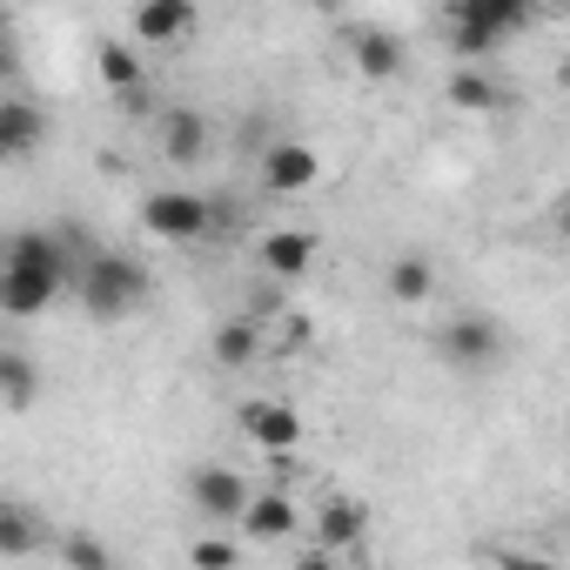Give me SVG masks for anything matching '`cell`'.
I'll return each mask as SVG.
<instances>
[{"label": "cell", "mask_w": 570, "mask_h": 570, "mask_svg": "<svg viewBox=\"0 0 570 570\" xmlns=\"http://www.w3.org/2000/svg\"><path fill=\"white\" fill-rule=\"evenodd\" d=\"M436 350H443V363H456V370H490L497 356H503V330H497V316H476V309H463V316H450L443 330H436Z\"/></svg>", "instance_id": "5b68a950"}, {"label": "cell", "mask_w": 570, "mask_h": 570, "mask_svg": "<svg viewBox=\"0 0 570 570\" xmlns=\"http://www.w3.org/2000/svg\"><path fill=\"white\" fill-rule=\"evenodd\" d=\"M530 28V8L523 0H450L443 8V35H450V48L463 55V68H476L483 55H497L510 35H523Z\"/></svg>", "instance_id": "7a4b0ae2"}, {"label": "cell", "mask_w": 570, "mask_h": 570, "mask_svg": "<svg viewBox=\"0 0 570 570\" xmlns=\"http://www.w3.org/2000/svg\"><path fill=\"white\" fill-rule=\"evenodd\" d=\"M188 503H195L208 523H242L248 503H255V490H248L242 470H228V463H202V470H188Z\"/></svg>", "instance_id": "8992f818"}, {"label": "cell", "mask_w": 570, "mask_h": 570, "mask_svg": "<svg viewBox=\"0 0 570 570\" xmlns=\"http://www.w3.org/2000/svg\"><path fill=\"white\" fill-rule=\"evenodd\" d=\"M155 148H161V161L188 168V161L208 155V121H202L195 108H161V121H155Z\"/></svg>", "instance_id": "8fae6325"}, {"label": "cell", "mask_w": 570, "mask_h": 570, "mask_svg": "<svg viewBox=\"0 0 570 570\" xmlns=\"http://www.w3.org/2000/svg\"><path fill=\"white\" fill-rule=\"evenodd\" d=\"M208 356H215V370H248V363L262 356V323H255V316H228V323H215Z\"/></svg>", "instance_id": "2e32d148"}, {"label": "cell", "mask_w": 570, "mask_h": 570, "mask_svg": "<svg viewBox=\"0 0 570 570\" xmlns=\"http://www.w3.org/2000/svg\"><path fill=\"white\" fill-rule=\"evenodd\" d=\"M450 101H456L463 115H490V108H503V88H497L483 68H456V75H450Z\"/></svg>", "instance_id": "d6986e66"}, {"label": "cell", "mask_w": 570, "mask_h": 570, "mask_svg": "<svg viewBox=\"0 0 570 570\" xmlns=\"http://www.w3.org/2000/svg\"><path fill=\"white\" fill-rule=\"evenodd\" d=\"M0 390H8V410H28V403H35V363H28L21 350L0 356Z\"/></svg>", "instance_id": "44dd1931"}, {"label": "cell", "mask_w": 570, "mask_h": 570, "mask_svg": "<svg viewBox=\"0 0 570 570\" xmlns=\"http://www.w3.org/2000/svg\"><path fill=\"white\" fill-rule=\"evenodd\" d=\"M296 570H343V563H336L330 550H303V557H296Z\"/></svg>", "instance_id": "d4e9b609"}, {"label": "cell", "mask_w": 570, "mask_h": 570, "mask_svg": "<svg viewBox=\"0 0 570 570\" xmlns=\"http://www.w3.org/2000/svg\"><path fill=\"white\" fill-rule=\"evenodd\" d=\"M316 255H323V242H316L309 228H268V235L255 242V262H262L268 282H303V275L316 268Z\"/></svg>", "instance_id": "ba28073f"}, {"label": "cell", "mask_w": 570, "mask_h": 570, "mask_svg": "<svg viewBox=\"0 0 570 570\" xmlns=\"http://www.w3.org/2000/svg\"><path fill=\"white\" fill-rule=\"evenodd\" d=\"M383 282H390V296H396L403 309H416V303H430V296H436V268H430L423 255H396Z\"/></svg>", "instance_id": "ac0fdd59"}, {"label": "cell", "mask_w": 570, "mask_h": 570, "mask_svg": "<svg viewBox=\"0 0 570 570\" xmlns=\"http://www.w3.org/2000/svg\"><path fill=\"white\" fill-rule=\"evenodd\" d=\"M242 430L262 450H296L303 443V416L289 403H242Z\"/></svg>", "instance_id": "4fadbf2b"}, {"label": "cell", "mask_w": 570, "mask_h": 570, "mask_svg": "<svg viewBox=\"0 0 570 570\" xmlns=\"http://www.w3.org/2000/svg\"><path fill=\"white\" fill-rule=\"evenodd\" d=\"M95 75H101V88L108 95H141V81H148V61H141V48H128V41H101V55H95Z\"/></svg>", "instance_id": "e0dca14e"}, {"label": "cell", "mask_w": 570, "mask_h": 570, "mask_svg": "<svg viewBox=\"0 0 570 570\" xmlns=\"http://www.w3.org/2000/svg\"><path fill=\"white\" fill-rule=\"evenodd\" d=\"M81 262L75 255V235H48V228H14L8 235V255H0V309L8 316H41L55 309L75 282H81Z\"/></svg>", "instance_id": "6da1fadb"}, {"label": "cell", "mask_w": 570, "mask_h": 570, "mask_svg": "<svg viewBox=\"0 0 570 570\" xmlns=\"http://www.w3.org/2000/svg\"><path fill=\"white\" fill-rule=\"evenodd\" d=\"M141 228L161 242H202V235H215V202L195 188H155L141 202Z\"/></svg>", "instance_id": "277c9868"}, {"label": "cell", "mask_w": 570, "mask_h": 570, "mask_svg": "<svg viewBox=\"0 0 570 570\" xmlns=\"http://www.w3.org/2000/svg\"><path fill=\"white\" fill-rule=\"evenodd\" d=\"M323 181V155L309 141H268L262 148V188L268 195H309Z\"/></svg>", "instance_id": "52a82bcc"}, {"label": "cell", "mask_w": 570, "mask_h": 570, "mask_svg": "<svg viewBox=\"0 0 570 570\" xmlns=\"http://www.w3.org/2000/svg\"><path fill=\"white\" fill-rule=\"evenodd\" d=\"M370 537V510L356 503V497H323V510H316V537H309V550H356Z\"/></svg>", "instance_id": "30bf717a"}, {"label": "cell", "mask_w": 570, "mask_h": 570, "mask_svg": "<svg viewBox=\"0 0 570 570\" xmlns=\"http://www.w3.org/2000/svg\"><path fill=\"white\" fill-rule=\"evenodd\" d=\"M296 530H303V517H296L289 497H282V490H255V503H248V517H242V537L282 543V537H296Z\"/></svg>", "instance_id": "9a60e30c"}, {"label": "cell", "mask_w": 570, "mask_h": 570, "mask_svg": "<svg viewBox=\"0 0 570 570\" xmlns=\"http://www.w3.org/2000/svg\"><path fill=\"white\" fill-rule=\"evenodd\" d=\"M350 48H356V75H370V81H396L403 75V35L396 28H356Z\"/></svg>", "instance_id": "5bb4252c"}, {"label": "cell", "mask_w": 570, "mask_h": 570, "mask_svg": "<svg viewBox=\"0 0 570 570\" xmlns=\"http://www.w3.org/2000/svg\"><path fill=\"white\" fill-rule=\"evenodd\" d=\"M75 296H81V309H88L95 323H121V316H135V309L148 303V268H141L135 255L101 248V255H88V262H81Z\"/></svg>", "instance_id": "3957f363"}, {"label": "cell", "mask_w": 570, "mask_h": 570, "mask_svg": "<svg viewBox=\"0 0 570 570\" xmlns=\"http://www.w3.org/2000/svg\"><path fill=\"white\" fill-rule=\"evenodd\" d=\"M497 570H557V557H543V550H517V543H503V550H497Z\"/></svg>", "instance_id": "cb8c5ba5"}, {"label": "cell", "mask_w": 570, "mask_h": 570, "mask_svg": "<svg viewBox=\"0 0 570 570\" xmlns=\"http://www.w3.org/2000/svg\"><path fill=\"white\" fill-rule=\"evenodd\" d=\"M195 21H202V14L188 8V0H141L128 28H135L141 48H161V55H168V48H181V41L195 35Z\"/></svg>", "instance_id": "9c48e42d"}, {"label": "cell", "mask_w": 570, "mask_h": 570, "mask_svg": "<svg viewBox=\"0 0 570 570\" xmlns=\"http://www.w3.org/2000/svg\"><path fill=\"white\" fill-rule=\"evenodd\" d=\"M35 543H41L35 510H28V503H0V550H8V557H28Z\"/></svg>", "instance_id": "ffe728a7"}, {"label": "cell", "mask_w": 570, "mask_h": 570, "mask_svg": "<svg viewBox=\"0 0 570 570\" xmlns=\"http://www.w3.org/2000/svg\"><path fill=\"white\" fill-rule=\"evenodd\" d=\"M41 135H48V115H41L28 95H8V101H0V155H8V161H28V155L41 148Z\"/></svg>", "instance_id": "7c38bea8"}, {"label": "cell", "mask_w": 570, "mask_h": 570, "mask_svg": "<svg viewBox=\"0 0 570 570\" xmlns=\"http://www.w3.org/2000/svg\"><path fill=\"white\" fill-rule=\"evenodd\" d=\"M61 550H68V563H61V570H115V563H108V550H101V543H95L88 530L61 537Z\"/></svg>", "instance_id": "603a6c76"}, {"label": "cell", "mask_w": 570, "mask_h": 570, "mask_svg": "<svg viewBox=\"0 0 570 570\" xmlns=\"http://www.w3.org/2000/svg\"><path fill=\"white\" fill-rule=\"evenodd\" d=\"M563 88H570V61H563Z\"/></svg>", "instance_id": "4316f807"}, {"label": "cell", "mask_w": 570, "mask_h": 570, "mask_svg": "<svg viewBox=\"0 0 570 570\" xmlns=\"http://www.w3.org/2000/svg\"><path fill=\"white\" fill-rule=\"evenodd\" d=\"M188 563H195V570H235V563H242V543L208 530V537H195V543H188Z\"/></svg>", "instance_id": "7402d4cb"}, {"label": "cell", "mask_w": 570, "mask_h": 570, "mask_svg": "<svg viewBox=\"0 0 570 570\" xmlns=\"http://www.w3.org/2000/svg\"><path fill=\"white\" fill-rule=\"evenodd\" d=\"M563 242H570V208H563Z\"/></svg>", "instance_id": "484cf974"}]
</instances>
